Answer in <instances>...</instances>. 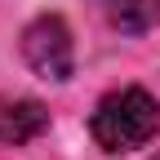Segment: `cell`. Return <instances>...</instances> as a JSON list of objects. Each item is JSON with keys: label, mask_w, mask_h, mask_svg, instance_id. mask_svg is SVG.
I'll use <instances>...</instances> for the list:
<instances>
[{"label": "cell", "mask_w": 160, "mask_h": 160, "mask_svg": "<svg viewBox=\"0 0 160 160\" xmlns=\"http://www.w3.org/2000/svg\"><path fill=\"white\" fill-rule=\"evenodd\" d=\"M98 9H102V18L116 27V31H147L156 18H160V0H98Z\"/></svg>", "instance_id": "277c9868"}, {"label": "cell", "mask_w": 160, "mask_h": 160, "mask_svg": "<svg viewBox=\"0 0 160 160\" xmlns=\"http://www.w3.org/2000/svg\"><path fill=\"white\" fill-rule=\"evenodd\" d=\"M22 58L36 76L45 80H67L76 67V49H71V31L58 13H40L36 22L22 31Z\"/></svg>", "instance_id": "7a4b0ae2"}, {"label": "cell", "mask_w": 160, "mask_h": 160, "mask_svg": "<svg viewBox=\"0 0 160 160\" xmlns=\"http://www.w3.org/2000/svg\"><path fill=\"white\" fill-rule=\"evenodd\" d=\"M156 129H160V102L138 85L107 93L89 120V133L102 151H138L156 138Z\"/></svg>", "instance_id": "6da1fadb"}, {"label": "cell", "mask_w": 160, "mask_h": 160, "mask_svg": "<svg viewBox=\"0 0 160 160\" xmlns=\"http://www.w3.org/2000/svg\"><path fill=\"white\" fill-rule=\"evenodd\" d=\"M49 129V111L36 98H5L0 93V147H22Z\"/></svg>", "instance_id": "3957f363"}]
</instances>
